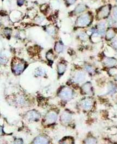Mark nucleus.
<instances>
[{
	"instance_id": "obj_1",
	"label": "nucleus",
	"mask_w": 117,
	"mask_h": 144,
	"mask_svg": "<svg viewBox=\"0 0 117 144\" xmlns=\"http://www.w3.org/2000/svg\"><path fill=\"white\" fill-rule=\"evenodd\" d=\"M61 98L65 100H69L72 98L73 96V91L71 88L69 87H64L61 90L59 94Z\"/></svg>"
},
{
	"instance_id": "obj_2",
	"label": "nucleus",
	"mask_w": 117,
	"mask_h": 144,
	"mask_svg": "<svg viewBox=\"0 0 117 144\" xmlns=\"http://www.w3.org/2000/svg\"><path fill=\"white\" fill-rule=\"evenodd\" d=\"M90 18L88 14H84L78 18L77 20V25L79 26H86L90 23Z\"/></svg>"
},
{
	"instance_id": "obj_3",
	"label": "nucleus",
	"mask_w": 117,
	"mask_h": 144,
	"mask_svg": "<svg viewBox=\"0 0 117 144\" xmlns=\"http://www.w3.org/2000/svg\"><path fill=\"white\" fill-rule=\"evenodd\" d=\"M57 114L54 111H51L49 112L46 116L45 120L47 125L52 124L55 123L57 119Z\"/></svg>"
},
{
	"instance_id": "obj_4",
	"label": "nucleus",
	"mask_w": 117,
	"mask_h": 144,
	"mask_svg": "<svg viewBox=\"0 0 117 144\" xmlns=\"http://www.w3.org/2000/svg\"><path fill=\"white\" fill-rule=\"evenodd\" d=\"M26 117L29 121H36L40 118V115L36 110H32L27 113Z\"/></svg>"
},
{
	"instance_id": "obj_5",
	"label": "nucleus",
	"mask_w": 117,
	"mask_h": 144,
	"mask_svg": "<svg viewBox=\"0 0 117 144\" xmlns=\"http://www.w3.org/2000/svg\"><path fill=\"white\" fill-rule=\"evenodd\" d=\"M49 140L48 138L45 136H40L34 140L33 144H48Z\"/></svg>"
},
{
	"instance_id": "obj_6",
	"label": "nucleus",
	"mask_w": 117,
	"mask_h": 144,
	"mask_svg": "<svg viewBox=\"0 0 117 144\" xmlns=\"http://www.w3.org/2000/svg\"><path fill=\"white\" fill-rule=\"evenodd\" d=\"M85 79V74L83 72H77L75 76L74 77V81L75 82L80 83L82 82Z\"/></svg>"
},
{
	"instance_id": "obj_7",
	"label": "nucleus",
	"mask_w": 117,
	"mask_h": 144,
	"mask_svg": "<svg viewBox=\"0 0 117 144\" xmlns=\"http://www.w3.org/2000/svg\"><path fill=\"white\" fill-rule=\"evenodd\" d=\"M72 119L71 115L69 113H68L67 112H64L62 114L61 117V119L62 123H69V122L71 121Z\"/></svg>"
},
{
	"instance_id": "obj_8",
	"label": "nucleus",
	"mask_w": 117,
	"mask_h": 144,
	"mask_svg": "<svg viewBox=\"0 0 117 144\" xmlns=\"http://www.w3.org/2000/svg\"><path fill=\"white\" fill-rule=\"evenodd\" d=\"M24 69V65L22 64H18L13 67V71L16 74L19 75L23 72Z\"/></svg>"
},
{
	"instance_id": "obj_9",
	"label": "nucleus",
	"mask_w": 117,
	"mask_h": 144,
	"mask_svg": "<svg viewBox=\"0 0 117 144\" xmlns=\"http://www.w3.org/2000/svg\"><path fill=\"white\" fill-rule=\"evenodd\" d=\"M82 89L83 91L87 94H90L92 93V86H91L90 83L89 82L86 83V84L83 85V86L82 87Z\"/></svg>"
},
{
	"instance_id": "obj_10",
	"label": "nucleus",
	"mask_w": 117,
	"mask_h": 144,
	"mask_svg": "<svg viewBox=\"0 0 117 144\" xmlns=\"http://www.w3.org/2000/svg\"><path fill=\"white\" fill-rule=\"evenodd\" d=\"M92 106V101L89 99H85L82 102V108L86 110H88L90 109Z\"/></svg>"
},
{
	"instance_id": "obj_11",
	"label": "nucleus",
	"mask_w": 117,
	"mask_h": 144,
	"mask_svg": "<svg viewBox=\"0 0 117 144\" xmlns=\"http://www.w3.org/2000/svg\"><path fill=\"white\" fill-rule=\"evenodd\" d=\"M109 9L108 8V7L106 6L105 7H103V8L99 12V16L101 18L106 17L109 14Z\"/></svg>"
},
{
	"instance_id": "obj_12",
	"label": "nucleus",
	"mask_w": 117,
	"mask_h": 144,
	"mask_svg": "<svg viewBox=\"0 0 117 144\" xmlns=\"http://www.w3.org/2000/svg\"><path fill=\"white\" fill-rule=\"evenodd\" d=\"M104 62H105L106 65L109 66V67H112L116 64L117 60L112 58H108L106 59Z\"/></svg>"
},
{
	"instance_id": "obj_13",
	"label": "nucleus",
	"mask_w": 117,
	"mask_h": 144,
	"mask_svg": "<svg viewBox=\"0 0 117 144\" xmlns=\"http://www.w3.org/2000/svg\"><path fill=\"white\" fill-rule=\"evenodd\" d=\"M66 66L63 64H59L58 65V72L59 74H63L66 71Z\"/></svg>"
},
{
	"instance_id": "obj_14",
	"label": "nucleus",
	"mask_w": 117,
	"mask_h": 144,
	"mask_svg": "<svg viewBox=\"0 0 117 144\" xmlns=\"http://www.w3.org/2000/svg\"><path fill=\"white\" fill-rule=\"evenodd\" d=\"M16 103L19 105H23L25 103V100L22 96H19L16 99Z\"/></svg>"
},
{
	"instance_id": "obj_15",
	"label": "nucleus",
	"mask_w": 117,
	"mask_h": 144,
	"mask_svg": "<svg viewBox=\"0 0 117 144\" xmlns=\"http://www.w3.org/2000/svg\"><path fill=\"white\" fill-rule=\"evenodd\" d=\"M86 9V7L83 4H80L76 7L75 9V12L76 13H80L83 12Z\"/></svg>"
},
{
	"instance_id": "obj_16",
	"label": "nucleus",
	"mask_w": 117,
	"mask_h": 144,
	"mask_svg": "<svg viewBox=\"0 0 117 144\" xmlns=\"http://www.w3.org/2000/svg\"><path fill=\"white\" fill-rule=\"evenodd\" d=\"M55 51H56L57 52L59 53L61 52V51H63V47L60 43H57L56 45H55Z\"/></svg>"
},
{
	"instance_id": "obj_17",
	"label": "nucleus",
	"mask_w": 117,
	"mask_h": 144,
	"mask_svg": "<svg viewBox=\"0 0 117 144\" xmlns=\"http://www.w3.org/2000/svg\"><path fill=\"white\" fill-rule=\"evenodd\" d=\"M96 140L94 138H89L86 141V144H96Z\"/></svg>"
},
{
	"instance_id": "obj_18",
	"label": "nucleus",
	"mask_w": 117,
	"mask_h": 144,
	"mask_svg": "<svg viewBox=\"0 0 117 144\" xmlns=\"http://www.w3.org/2000/svg\"><path fill=\"white\" fill-rule=\"evenodd\" d=\"M114 33L112 30H109L108 32L107 33L106 37L107 38V39H111V38H113V37L114 36Z\"/></svg>"
},
{
	"instance_id": "obj_19",
	"label": "nucleus",
	"mask_w": 117,
	"mask_h": 144,
	"mask_svg": "<svg viewBox=\"0 0 117 144\" xmlns=\"http://www.w3.org/2000/svg\"><path fill=\"white\" fill-rule=\"evenodd\" d=\"M109 92H110L111 93H116V92L117 91V88H116V87L114 86V85H111L109 86Z\"/></svg>"
},
{
	"instance_id": "obj_20",
	"label": "nucleus",
	"mask_w": 117,
	"mask_h": 144,
	"mask_svg": "<svg viewBox=\"0 0 117 144\" xmlns=\"http://www.w3.org/2000/svg\"><path fill=\"white\" fill-rule=\"evenodd\" d=\"M36 73L37 75H42L44 73V71L42 69L38 68V69L36 71Z\"/></svg>"
},
{
	"instance_id": "obj_21",
	"label": "nucleus",
	"mask_w": 117,
	"mask_h": 144,
	"mask_svg": "<svg viewBox=\"0 0 117 144\" xmlns=\"http://www.w3.org/2000/svg\"><path fill=\"white\" fill-rule=\"evenodd\" d=\"M71 143L72 142L70 140L65 139V140H63L62 141H61L60 144H71Z\"/></svg>"
},
{
	"instance_id": "obj_22",
	"label": "nucleus",
	"mask_w": 117,
	"mask_h": 144,
	"mask_svg": "<svg viewBox=\"0 0 117 144\" xmlns=\"http://www.w3.org/2000/svg\"><path fill=\"white\" fill-rule=\"evenodd\" d=\"M23 141L21 139H17L15 140L14 144H23Z\"/></svg>"
},
{
	"instance_id": "obj_23",
	"label": "nucleus",
	"mask_w": 117,
	"mask_h": 144,
	"mask_svg": "<svg viewBox=\"0 0 117 144\" xmlns=\"http://www.w3.org/2000/svg\"><path fill=\"white\" fill-rule=\"evenodd\" d=\"M113 16L115 19L117 20V8H115L113 10Z\"/></svg>"
},
{
	"instance_id": "obj_24",
	"label": "nucleus",
	"mask_w": 117,
	"mask_h": 144,
	"mask_svg": "<svg viewBox=\"0 0 117 144\" xmlns=\"http://www.w3.org/2000/svg\"><path fill=\"white\" fill-rule=\"evenodd\" d=\"M86 70L88 72H90V73H92V72H93V69L90 66H87L86 67Z\"/></svg>"
},
{
	"instance_id": "obj_25",
	"label": "nucleus",
	"mask_w": 117,
	"mask_h": 144,
	"mask_svg": "<svg viewBox=\"0 0 117 144\" xmlns=\"http://www.w3.org/2000/svg\"><path fill=\"white\" fill-rule=\"evenodd\" d=\"M17 2L19 5H22L24 3V0H17Z\"/></svg>"
},
{
	"instance_id": "obj_26",
	"label": "nucleus",
	"mask_w": 117,
	"mask_h": 144,
	"mask_svg": "<svg viewBox=\"0 0 117 144\" xmlns=\"http://www.w3.org/2000/svg\"><path fill=\"white\" fill-rule=\"evenodd\" d=\"M66 1H67L68 3H69V4H72V3L75 2L76 0H66Z\"/></svg>"
},
{
	"instance_id": "obj_27",
	"label": "nucleus",
	"mask_w": 117,
	"mask_h": 144,
	"mask_svg": "<svg viewBox=\"0 0 117 144\" xmlns=\"http://www.w3.org/2000/svg\"><path fill=\"white\" fill-rule=\"evenodd\" d=\"M48 32H49L50 34H54V32H55V31H54V30H53V29H48ZM53 35V34H52Z\"/></svg>"
},
{
	"instance_id": "obj_28",
	"label": "nucleus",
	"mask_w": 117,
	"mask_h": 144,
	"mask_svg": "<svg viewBox=\"0 0 117 144\" xmlns=\"http://www.w3.org/2000/svg\"><path fill=\"white\" fill-rule=\"evenodd\" d=\"M113 46H114L115 48H117V40H116L115 41L113 42Z\"/></svg>"
},
{
	"instance_id": "obj_29",
	"label": "nucleus",
	"mask_w": 117,
	"mask_h": 144,
	"mask_svg": "<svg viewBox=\"0 0 117 144\" xmlns=\"http://www.w3.org/2000/svg\"><path fill=\"white\" fill-rule=\"evenodd\" d=\"M116 80H117V77H116Z\"/></svg>"
},
{
	"instance_id": "obj_30",
	"label": "nucleus",
	"mask_w": 117,
	"mask_h": 144,
	"mask_svg": "<svg viewBox=\"0 0 117 144\" xmlns=\"http://www.w3.org/2000/svg\"></svg>"
}]
</instances>
